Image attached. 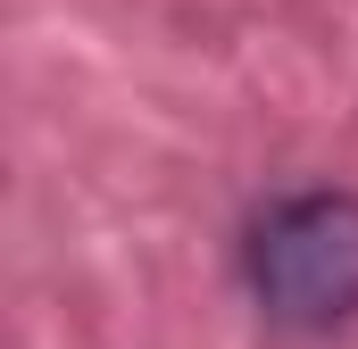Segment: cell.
<instances>
[{
    "label": "cell",
    "mask_w": 358,
    "mask_h": 349,
    "mask_svg": "<svg viewBox=\"0 0 358 349\" xmlns=\"http://www.w3.org/2000/svg\"><path fill=\"white\" fill-rule=\"evenodd\" d=\"M250 299L292 333H334L358 316V191H292L242 242Z\"/></svg>",
    "instance_id": "cell-1"
}]
</instances>
